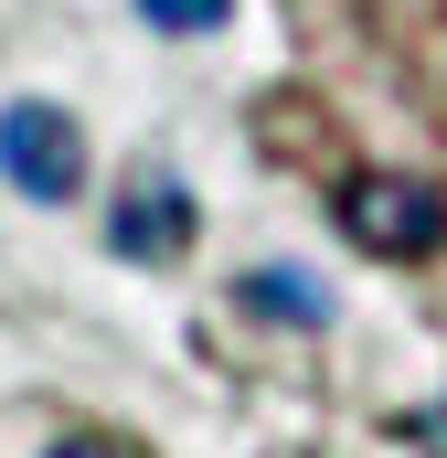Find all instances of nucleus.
Instances as JSON below:
<instances>
[{"label": "nucleus", "mask_w": 447, "mask_h": 458, "mask_svg": "<svg viewBox=\"0 0 447 458\" xmlns=\"http://www.w3.org/2000/svg\"><path fill=\"white\" fill-rule=\"evenodd\" d=\"M341 234L373 245V256H437V245H447V192L362 171V182H341Z\"/></svg>", "instance_id": "1"}, {"label": "nucleus", "mask_w": 447, "mask_h": 458, "mask_svg": "<svg viewBox=\"0 0 447 458\" xmlns=\"http://www.w3.org/2000/svg\"><path fill=\"white\" fill-rule=\"evenodd\" d=\"M234 0H139V21H160V32H214Z\"/></svg>", "instance_id": "5"}, {"label": "nucleus", "mask_w": 447, "mask_h": 458, "mask_svg": "<svg viewBox=\"0 0 447 458\" xmlns=\"http://www.w3.org/2000/svg\"><path fill=\"white\" fill-rule=\"evenodd\" d=\"M107 234H117V256H149V267H160V256L192 245V192H181V182H139V192L117 203Z\"/></svg>", "instance_id": "3"}, {"label": "nucleus", "mask_w": 447, "mask_h": 458, "mask_svg": "<svg viewBox=\"0 0 447 458\" xmlns=\"http://www.w3.org/2000/svg\"><path fill=\"white\" fill-rule=\"evenodd\" d=\"M0 171L32 192V203H64L86 182V139L64 107H0Z\"/></svg>", "instance_id": "2"}, {"label": "nucleus", "mask_w": 447, "mask_h": 458, "mask_svg": "<svg viewBox=\"0 0 447 458\" xmlns=\"http://www.w3.org/2000/svg\"><path fill=\"white\" fill-rule=\"evenodd\" d=\"M43 458H128V448H107V437H64V448H43Z\"/></svg>", "instance_id": "6"}, {"label": "nucleus", "mask_w": 447, "mask_h": 458, "mask_svg": "<svg viewBox=\"0 0 447 458\" xmlns=\"http://www.w3.org/2000/svg\"><path fill=\"white\" fill-rule=\"evenodd\" d=\"M245 310H256V320H299V331H320V320H331V288H320L309 267H256V277H245Z\"/></svg>", "instance_id": "4"}]
</instances>
